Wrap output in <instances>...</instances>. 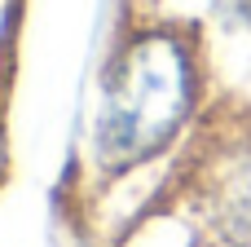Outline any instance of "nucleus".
<instances>
[{
    "mask_svg": "<svg viewBox=\"0 0 251 247\" xmlns=\"http://www.w3.org/2000/svg\"><path fill=\"white\" fill-rule=\"evenodd\" d=\"M199 97L194 40L181 27H141L132 31L106 66L101 110L93 155L106 172H128L185 128Z\"/></svg>",
    "mask_w": 251,
    "mask_h": 247,
    "instance_id": "f257e3e1",
    "label": "nucleus"
},
{
    "mask_svg": "<svg viewBox=\"0 0 251 247\" xmlns=\"http://www.w3.org/2000/svg\"><path fill=\"white\" fill-rule=\"evenodd\" d=\"M176 199L212 247H251V115L199 141Z\"/></svg>",
    "mask_w": 251,
    "mask_h": 247,
    "instance_id": "f03ea898",
    "label": "nucleus"
}]
</instances>
